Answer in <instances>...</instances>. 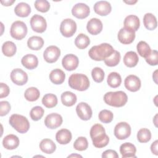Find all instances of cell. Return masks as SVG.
<instances>
[{"instance_id":"1","label":"cell","mask_w":158,"mask_h":158,"mask_svg":"<svg viewBox=\"0 0 158 158\" xmlns=\"http://www.w3.org/2000/svg\"><path fill=\"white\" fill-rule=\"evenodd\" d=\"M89 134L93 144L96 148H104L106 146L109 142V138L106 134L104 128L99 123H96L92 126Z\"/></svg>"},{"instance_id":"2","label":"cell","mask_w":158,"mask_h":158,"mask_svg":"<svg viewBox=\"0 0 158 158\" xmlns=\"http://www.w3.org/2000/svg\"><path fill=\"white\" fill-rule=\"evenodd\" d=\"M114 51L113 47L110 44L104 43L91 48L88 51V54L91 59L101 61L109 57Z\"/></svg>"},{"instance_id":"3","label":"cell","mask_w":158,"mask_h":158,"mask_svg":"<svg viewBox=\"0 0 158 158\" xmlns=\"http://www.w3.org/2000/svg\"><path fill=\"white\" fill-rule=\"evenodd\" d=\"M104 101L107 105L120 107L125 106L127 102L128 97L127 94L122 91H110L104 94Z\"/></svg>"},{"instance_id":"4","label":"cell","mask_w":158,"mask_h":158,"mask_svg":"<svg viewBox=\"0 0 158 158\" xmlns=\"http://www.w3.org/2000/svg\"><path fill=\"white\" fill-rule=\"evenodd\" d=\"M69 86L77 91H85L89 86V81L88 77L82 73H73L69 78Z\"/></svg>"},{"instance_id":"5","label":"cell","mask_w":158,"mask_h":158,"mask_svg":"<svg viewBox=\"0 0 158 158\" xmlns=\"http://www.w3.org/2000/svg\"><path fill=\"white\" fill-rule=\"evenodd\" d=\"M9 124L19 133H25L30 128V123L28 119L23 115L12 114L9 120Z\"/></svg>"},{"instance_id":"6","label":"cell","mask_w":158,"mask_h":158,"mask_svg":"<svg viewBox=\"0 0 158 158\" xmlns=\"http://www.w3.org/2000/svg\"><path fill=\"white\" fill-rule=\"evenodd\" d=\"M27 31L28 29L26 24L22 21L17 20L12 23L10 30V34L13 38L17 40H21L25 37Z\"/></svg>"},{"instance_id":"7","label":"cell","mask_w":158,"mask_h":158,"mask_svg":"<svg viewBox=\"0 0 158 158\" xmlns=\"http://www.w3.org/2000/svg\"><path fill=\"white\" fill-rule=\"evenodd\" d=\"M77 31L76 22L71 19H65L62 21L60 25V31L62 36L66 38L72 36Z\"/></svg>"},{"instance_id":"8","label":"cell","mask_w":158,"mask_h":158,"mask_svg":"<svg viewBox=\"0 0 158 158\" xmlns=\"http://www.w3.org/2000/svg\"><path fill=\"white\" fill-rule=\"evenodd\" d=\"M115 136L120 140L125 139L130 136L131 127L130 125L125 122H121L118 123L114 130Z\"/></svg>"},{"instance_id":"9","label":"cell","mask_w":158,"mask_h":158,"mask_svg":"<svg viewBox=\"0 0 158 158\" xmlns=\"http://www.w3.org/2000/svg\"><path fill=\"white\" fill-rule=\"evenodd\" d=\"M31 29L37 33H43L47 28V23L45 19L38 14H35L30 19Z\"/></svg>"},{"instance_id":"10","label":"cell","mask_w":158,"mask_h":158,"mask_svg":"<svg viewBox=\"0 0 158 158\" xmlns=\"http://www.w3.org/2000/svg\"><path fill=\"white\" fill-rule=\"evenodd\" d=\"M117 38L121 43L129 44L131 43L135 38V31L131 28L123 27L119 30Z\"/></svg>"},{"instance_id":"11","label":"cell","mask_w":158,"mask_h":158,"mask_svg":"<svg viewBox=\"0 0 158 158\" xmlns=\"http://www.w3.org/2000/svg\"><path fill=\"white\" fill-rule=\"evenodd\" d=\"M60 56V50L56 46H49L44 50L43 57L48 63H54L56 62Z\"/></svg>"},{"instance_id":"12","label":"cell","mask_w":158,"mask_h":158,"mask_svg":"<svg viewBox=\"0 0 158 158\" xmlns=\"http://www.w3.org/2000/svg\"><path fill=\"white\" fill-rule=\"evenodd\" d=\"M10 79L15 85L22 86L28 81V75L21 69H15L10 73Z\"/></svg>"},{"instance_id":"13","label":"cell","mask_w":158,"mask_h":158,"mask_svg":"<svg viewBox=\"0 0 158 158\" xmlns=\"http://www.w3.org/2000/svg\"><path fill=\"white\" fill-rule=\"evenodd\" d=\"M90 13V9L86 4L79 2L73 6L72 9V15L77 19H83L86 18Z\"/></svg>"},{"instance_id":"14","label":"cell","mask_w":158,"mask_h":158,"mask_svg":"<svg viewBox=\"0 0 158 158\" xmlns=\"http://www.w3.org/2000/svg\"><path fill=\"white\" fill-rule=\"evenodd\" d=\"M76 112L77 115L82 120H89L93 114L91 107L86 102H80L76 107Z\"/></svg>"},{"instance_id":"15","label":"cell","mask_w":158,"mask_h":158,"mask_svg":"<svg viewBox=\"0 0 158 158\" xmlns=\"http://www.w3.org/2000/svg\"><path fill=\"white\" fill-rule=\"evenodd\" d=\"M62 116L57 113L48 114L44 119V124L49 129H56L59 127L62 123Z\"/></svg>"},{"instance_id":"16","label":"cell","mask_w":158,"mask_h":158,"mask_svg":"<svg viewBox=\"0 0 158 158\" xmlns=\"http://www.w3.org/2000/svg\"><path fill=\"white\" fill-rule=\"evenodd\" d=\"M79 64V60L77 56L69 54L65 55L62 60V64L63 67L68 70V71H72L75 70Z\"/></svg>"},{"instance_id":"17","label":"cell","mask_w":158,"mask_h":158,"mask_svg":"<svg viewBox=\"0 0 158 158\" xmlns=\"http://www.w3.org/2000/svg\"><path fill=\"white\" fill-rule=\"evenodd\" d=\"M125 87L131 92H136L138 91L141 85L140 79L136 75H130L127 76L124 81Z\"/></svg>"},{"instance_id":"18","label":"cell","mask_w":158,"mask_h":158,"mask_svg":"<svg viewBox=\"0 0 158 158\" xmlns=\"http://www.w3.org/2000/svg\"><path fill=\"white\" fill-rule=\"evenodd\" d=\"M93 9L97 14L101 16H106L111 12L112 7L108 1H99L94 4Z\"/></svg>"},{"instance_id":"19","label":"cell","mask_w":158,"mask_h":158,"mask_svg":"<svg viewBox=\"0 0 158 158\" xmlns=\"http://www.w3.org/2000/svg\"><path fill=\"white\" fill-rule=\"evenodd\" d=\"M102 23L97 18L91 19L87 23L86 29L88 31L93 35H96L101 32L102 30Z\"/></svg>"},{"instance_id":"20","label":"cell","mask_w":158,"mask_h":158,"mask_svg":"<svg viewBox=\"0 0 158 158\" xmlns=\"http://www.w3.org/2000/svg\"><path fill=\"white\" fill-rule=\"evenodd\" d=\"M136 149L135 146L130 143H123L120 147V152L122 158L136 157Z\"/></svg>"},{"instance_id":"21","label":"cell","mask_w":158,"mask_h":158,"mask_svg":"<svg viewBox=\"0 0 158 158\" xmlns=\"http://www.w3.org/2000/svg\"><path fill=\"white\" fill-rule=\"evenodd\" d=\"M2 145L4 148L8 150H13L16 149L19 145V138L13 134L6 136L2 140Z\"/></svg>"},{"instance_id":"22","label":"cell","mask_w":158,"mask_h":158,"mask_svg":"<svg viewBox=\"0 0 158 158\" xmlns=\"http://www.w3.org/2000/svg\"><path fill=\"white\" fill-rule=\"evenodd\" d=\"M21 63L26 69L32 70L37 67L38 65V59L35 55L28 54L22 58Z\"/></svg>"},{"instance_id":"23","label":"cell","mask_w":158,"mask_h":158,"mask_svg":"<svg viewBox=\"0 0 158 158\" xmlns=\"http://www.w3.org/2000/svg\"><path fill=\"white\" fill-rule=\"evenodd\" d=\"M72 133L67 129L63 128L59 130L56 135V141L60 144H67L72 140Z\"/></svg>"},{"instance_id":"24","label":"cell","mask_w":158,"mask_h":158,"mask_svg":"<svg viewBox=\"0 0 158 158\" xmlns=\"http://www.w3.org/2000/svg\"><path fill=\"white\" fill-rule=\"evenodd\" d=\"M123 25L124 27L131 28L136 31L138 30L140 26L139 19L136 15H129L125 17Z\"/></svg>"},{"instance_id":"25","label":"cell","mask_w":158,"mask_h":158,"mask_svg":"<svg viewBox=\"0 0 158 158\" xmlns=\"http://www.w3.org/2000/svg\"><path fill=\"white\" fill-rule=\"evenodd\" d=\"M65 78V73L59 69L52 70L49 73V79L52 83L56 85L62 84Z\"/></svg>"},{"instance_id":"26","label":"cell","mask_w":158,"mask_h":158,"mask_svg":"<svg viewBox=\"0 0 158 158\" xmlns=\"http://www.w3.org/2000/svg\"><path fill=\"white\" fill-rule=\"evenodd\" d=\"M14 12L15 15L19 17H26L31 13V7L27 3L21 2L17 4L15 7Z\"/></svg>"},{"instance_id":"27","label":"cell","mask_w":158,"mask_h":158,"mask_svg":"<svg viewBox=\"0 0 158 158\" xmlns=\"http://www.w3.org/2000/svg\"><path fill=\"white\" fill-rule=\"evenodd\" d=\"M39 146L42 152L48 154L53 153L56 149V145L54 141L48 138L42 139Z\"/></svg>"},{"instance_id":"28","label":"cell","mask_w":158,"mask_h":158,"mask_svg":"<svg viewBox=\"0 0 158 158\" xmlns=\"http://www.w3.org/2000/svg\"><path fill=\"white\" fill-rule=\"evenodd\" d=\"M123 63L128 67H135L138 61L139 58L138 54L134 51L127 52L123 57Z\"/></svg>"},{"instance_id":"29","label":"cell","mask_w":158,"mask_h":158,"mask_svg":"<svg viewBox=\"0 0 158 158\" xmlns=\"http://www.w3.org/2000/svg\"><path fill=\"white\" fill-rule=\"evenodd\" d=\"M62 103L67 107H71L73 106L77 101V96L71 91H65L60 96Z\"/></svg>"},{"instance_id":"30","label":"cell","mask_w":158,"mask_h":158,"mask_svg":"<svg viewBox=\"0 0 158 158\" xmlns=\"http://www.w3.org/2000/svg\"><path fill=\"white\" fill-rule=\"evenodd\" d=\"M143 23L148 30H154L157 26L156 17L151 13H146L143 17Z\"/></svg>"},{"instance_id":"31","label":"cell","mask_w":158,"mask_h":158,"mask_svg":"<svg viewBox=\"0 0 158 158\" xmlns=\"http://www.w3.org/2000/svg\"><path fill=\"white\" fill-rule=\"evenodd\" d=\"M43 45H44V40L40 36H33L29 38L27 41V46L31 50H35V51L40 50V49L42 48Z\"/></svg>"},{"instance_id":"32","label":"cell","mask_w":158,"mask_h":158,"mask_svg":"<svg viewBox=\"0 0 158 158\" xmlns=\"http://www.w3.org/2000/svg\"><path fill=\"white\" fill-rule=\"evenodd\" d=\"M17 51V47L14 43L10 41H6L2 46V52L7 57H12L15 55Z\"/></svg>"},{"instance_id":"33","label":"cell","mask_w":158,"mask_h":158,"mask_svg":"<svg viewBox=\"0 0 158 158\" xmlns=\"http://www.w3.org/2000/svg\"><path fill=\"white\" fill-rule=\"evenodd\" d=\"M108 85L113 88L118 87L122 83V78L120 75L117 72H111L109 74L107 79Z\"/></svg>"},{"instance_id":"34","label":"cell","mask_w":158,"mask_h":158,"mask_svg":"<svg viewBox=\"0 0 158 158\" xmlns=\"http://www.w3.org/2000/svg\"><path fill=\"white\" fill-rule=\"evenodd\" d=\"M89 43L90 40L89 37L83 33H80L75 39V46L80 49L86 48Z\"/></svg>"},{"instance_id":"35","label":"cell","mask_w":158,"mask_h":158,"mask_svg":"<svg viewBox=\"0 0 158 158\" xmlns=\"http://www.w3.org/2000/svg\"><path fill=\"white\" fill-rule=\"evenodd\" d=\"M42 104L47 108L54 107L57 104V98L52 93L46 94L43 97Z\"/></svg>"},{"instance_id":"36","label":"cell","mask_w":158,"mask_h":158,"mask_svg":"<svg viewBox=\"0 0 158 158\" xmlns=\"http://www.w3.org/2000/svg\"><path fill=\"white\" fill-rule=\"evenodd\" d=\"M40 96V91L38 88L35 87H30L27 88L25 93H24V96L25 98L30 102H33L36 101Z\"/></svg>"},{"instance_id":"37","label":"cell","mask_w":158,"mask_h":158,"mask_svg":"<svg viewBox=\"0 0 158 158\" xmlns=\"http://www.w3.org/2000/svg\"><path fill=\"white\" fill-rule=\"evenodd\" d=\"M120 54L118 51L114 50L112 54L104 60L105 64L109 67H114L118 64L120 60Z\"/></svg>"},{"instance_id":"38","label":"cell","mask_w":158,"mask_h":158,"mask_svg":"<svg viewBox=\"0 0 158 158\" xmlns=\"http://www.w3.org/2000/svg\"><path fill=\"white\" fill-rule=\"evenodd\" d=\"M136 49L139 56L144 58L147 57L151 52L150 46L144 41H141L137 44Z\"/></svg>"},{"instance_id":"39","label":"cell","mask_w":158,"mask_h":158,"mask_svg":"<svg viewBox=\"0 0 158 158\" xmlns=\"http://www.w3.org/2000/svg\"><path fill=\"white\" fill-rule=\"evenodd\" d=\"M151 138V133L148 128H141L137 133V139L140 143H147Z\"/></svg>"},{"instance_id":"40","label":"cell","mask_w":158,"mask_h":158,"mask_svg":"<svg viewBox=\"0 0 158 158\" xmlns=\"http://www.w3.org/2000/svg\"><path fill=\"white\" fill-rule=\"evenodd\" d=\"M88 147V143L87 139L84 136L78 137L73 143V148L75 149L83 151L86 150Z\"/></svg>"},{"instance_id":"41","label":"cell","mask_w":158,"mask_h":158,"mask_svg":"<svg viewBox=\"0 0 158 158\" xmlns=\"http://www.w3.org/2000/svg\"><path fill=\"white\" fill-rule=\"evenodd\" d=\"M44 113V110L41 106H35L33 107L30 112V116L31 118L34 121H38L40 120Z\"/></svg>"},{"instance_id":"42","label":"cell","mask_w":158,"mask_h":158,"mask_svg":"<svg viewBox=\"0 0 158 158\" xmlns=\"http://www.w3.org/2000/svg\"><path fill=\"white\" fill-rule=\"evenodd\" d=\"M98 117L100 121L102 123H109L112 121L114 118V114L110 110L104 109L100 111Z\"/></svg>"},{"instance_id":"43","label":"cell","mask_w":158,"mask_h":158,"mask_svg":"<svg viewBox=\"0 0 158 158\" xmlns=\"http://www.w3.org/2000/svg\"><path fill=\"white\" fill-rule=\"evenodd\" d=\"M91 76L95 82L101 83L104 80V72L101 68L96 67L92 70Z\"/></svg>"},{"instance_id":"44","label":"cell","mask_w":158,"mask_h":158,"mask_svg":"<svg viewBox=\"0 0 158 158\" xmlns=\"http://www.w3.org/2000/svg\"><path fill=\"white\" fill-rule=\"evenodd\" d=\"M34 4L36 9L41 12H46L50 8V4L46 0H36Z\"/></svg>"},{"instance_id":"45","label":"cell","mask_w":158,"mask_h":158,"mask_svg":"<svg viewBox=\"0 0 158 158\" xmlns=\"http://www.w3.org/2000/svg\"><path fill=\"white\" fill-rule=\"evenodd\" d=\"M145 60L150 65H157L158 64V52L156 50L151 51L150 54L145 58Z\"/></svg>"},{"instance_id":"46","label":"cell","mask_w":158,"mask_h":158,"mask_svg":"<svg viewBox=\"0 0 158 158\" xmlns=\"http://www.w3.org/2000/svg\"><path fill=\"white\" fill-rule=\"evenodd\" d=\"M0 115L1 117L7 115L10 110V105L8 101H2L0 102Z\"/></svg>"},{"instance_id":"47","label":"cell","mask_w":158,"mask_h":158,"mask_svg":"<svg viewBox=\"0 0 158 158\" xmlns=\"http://www.w3.org/2000/svg\"><path fill=\"white\" fill-rule=\"evenodd\" d=\"M10 93L9 87L4 83H0V98L7 97Z\"/></svg>"},{"instance_id":"48","label":"cell","mask_w":158,"mask_h":158,"mask_svg":"<svg viewBox=\"0 0 158 158\" xmlns=\"http://www.w3.org/2000/svg\"><path fill=\"white\" fill-rule=\"evenodd\" d=\"M102 158H118V155L117 154V152L114 150L112 149H108L103 152L102 154Z\"/></svg>"},{"instance_id":"49","label":"cell","mask_w":158,"mask_h":158,"mask_svg":"<svg viewBox=\"0 0 158 158\" xmlns=\"http://www.w3.org/2000/svg\"><path fill=\"white\" fill-rule=\"evenodd\" d=\"M157 145H158V141L156 140L153 142L151 146V151L152 154H155L156 156L158 155V149H157Z\"/></svg>"},{"instance_id":"50","label":"cell","mask_w":158,"mask_h":158,"mask_svg":"<svg viewBox=\"0 0 158 158\" xmlns=\"http://www.w3.org/2000/svg\"><path fill=\"white\" fill-rule=\"evenodd\" d=\"M14 2H15L14 0H9V1H1V4H3V6H11Z\"/></svg>"},{"instance_id":"51","label":"cell","mask_w":158,"mask_h":158,"mask_svg":"<svg viewBox=\"0 0 158 158\" xmlns=\"http://www.w3.org/2000/svg\"><path fill=\"white\" fill-rule=\"evenodd\" d=\"M157 70H156V71L154 72L153 75H152L153 80H154V81H155V83H156V84H157Z\"/></svg>"},{"instance_id":"52","label":"cell","mask_w":158,"mask_h":158,"mask_svg":"<svg viewBox=\"0 0 158 158\" xmlns=\"http://www.w3.org/2000/svg\"><path fill=\"white\" fill-rule=\"evenodd\" d=\"M124 2L132 5V4H134L136 2H137V1L136 0H135V1H133V0H132V1H124Z\"/></svg>"},{"instance_id":"53","label":"cell","mask_w":158,"mask_h":158,"mask_svg":"<svg viewBox=\"0 0 158 158\" xmlns=\"http://www.w3.org/2000/svg\"><path fill=\"white\" fill-rule=\"evenodd\" d=\"M82 157V156L79 155V154H71V155L68 156V157Z\"/></svg>"}]
</instances>
